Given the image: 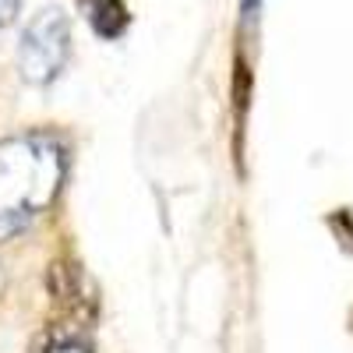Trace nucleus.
Returning a JSON list of instances; mask_svg holds the SVG:
<instances>
[{
	"label": "nucleus",
	"instance_id": "1",
	"mask_svg": "<svg viewBox=\"0 0 353 353\" xmlns=\"http://www.w3.org/2000/svg\"><path fill=\"white\" fill-rule=\"evenodd\" d=\"M64 184V149L46 134L0 141V223L43 212Z\"/></svg>",
	"mask_w": 353,
	"mask_h": 353
},
{
	"label": "nucleus",
	"instance_id": "2",
	"mask_svg": "<svg viewBox=\"0 0 353 353\" xmlns=\"http://www.w3.org/2000/svg\"><path fill=\"white\" fill-rule=\"evenodd\" d=\"M71 57V18L64 8H39L18 39V74L28 85H50Z\"/></svg>",
	"mask_w": 353,
	"mask_h": 353
},
{
	"label": "nucleus",
	"instance_id": "3",
	"mask_svg": "<svg viewBox=\"0 0 353 353\" xmlns=\"http://www.w3.org/2000/svg\"><path fill=\"white\" fill-rule=\"evenodd\" d=\"M88 25L96 28V36L103 39H117V36H124L128 32V25H131V14L124 8V0H78Z\"/></svg>",
	"mask_w": 353,
	"mask_h": 353
},
{
	"label": "nucleus",
	"instance_id": "4",
	"mask_svg": "<svg viewBox=\"0 0 353 353\" xmlns=\"http://www.w3.org/2000/svg\"><path fill=\"white\" fill-rule=\"evenodd\" d=\"M43 353H92V346L81 343V339H74V336H68V339H53Z\"/></svg>",
	"mask_w": 353,
	"mask_h": 353
},
{
	"label": "nucleus",
	"instance_id": "5",
	"mask_svg": "<svg viewBox=\"0 0 353 353\" xmlns=\"http://www.w3.org/2000/svg\"><path fill=\"white\" fill-rule=\"evenodd\" d=\"M18 4L21 0H0V32L14 21V14H18Z\"/></svg>",
	"mask_w": 353,
	"mask_h": 353
},
{
	"label": "nucleus",
	"instance_id": "6",
	"mask_svg": "<svg viewBox=\"0 0 353 353\" xmlns=\"http://www.w3.org/2000/svg\"><path fill=\"white\" fill-rule=\"evenodd\" d=\"M350 332H353V314H350Z\"/></svg>",
	"mask_w": 353,
	"mask_h": 353
}]
</instances>
